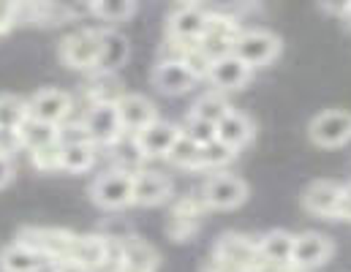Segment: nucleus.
Returning a JSON list of instances; mask_svg holds the SVG:
<instances>
[{
	"instance_id": "f257e3e1",
	"label": "nucleus",
	"mask_w": 351,
	"mask_h": 272,
	"mask_svg": "<svg viewBox=\"0 0 351 272\" xmlns=\"http://www.w3.org/2000/svg\"><path fill=\"white\" fill-rule=\"evenodd\" d=\"M77 232L60 229V226H22L16 232V243L27 245L33 254H38L47 264H60L71 259V245H74Z\"/></svg>"
},
{
	"instance_id": "f03ea898",
	"label": "nucleus",
	"mask_w": 351,
	"mask_h": 272,
	"mask_svg": "<svg viewBox=\"0 0 351 272\" xmlns=\"http://www.w3.org/2000/svg\"><path fill=\"white\" fill-rule=\"evenodd\" d=\"M199 196L204 201L207 210H218V212H229V210H237L248 201L251 196V185L245 177L223 169V172H210L202 188H199Z\"/></svg>"
},
{
	"instance_id": "7ed1b4c3",
	"label": "nucleus",
	"mask_w": 351,
	"mask_h": 272,
	"mask_svg": "<svg viewBox=\"0 0 351 272\" xmlns=\"http://www.w3.org/2000/svg\"><path fill=\"white\" fill-rule=\"evenodd\" d=\"M280 52H283V41L269 27H243V33L237 36V41L232 47V55L237 60H243L251 71L275 63L280 58Z\"/></svg>"
},
{
	"instance_id": "20e7f679",
	"label": "nucleus",
	"mask_w": 351,
	"mask_h": 272,
	"mask_svg": "<svg viewBox=\"0 0 351 272\" xmlns=\"http://www.w3.org/2000/svg\"><path fill=\"white\" fill-rule=\"evenodd\" d=\"M90 201L106 212H117V210H125L131 207V199H134V175L125 172V169H104L101 175H95L88 188Z\"/></svg>"
},
{
	"instance_id": "39448f33",
	"label": "nucleus",
	"mask_w": 351,
	"mask_h": 272,
	"mask_svg": "<svg viewBox=\"0 0 351 272\" xmlns=\"http://www.w3.org/2000/svg\"><path fill=\"white\" fill-rule=\"evenodd\" d=\"M308 139L316 147L335 150L351 142V112L349 109H322L308 123Z\"/></svg>"
},
{
	"instance_id": "423d86ee",
	"label": "nucleus",
	"mask_w": 351,
	"mask_h": 272,
	"mask_svg": "<svg viewBox=\"0 0 351 272\" xmlns=\"http://www.w3.org/2000/svg\"><path fill=\"white\" fill-rule=\"evenodd\" d=\"M207 207L202 201L199 193H185L172 201L169 207V218H167V237L172 243H191L199 229H202V218H204Z\"/></svg>"
},
{
	"instance_id": "0eeeda50",
	"label": "nucleus",
	"mask_w": 351,
	"mask_h": 272,
	"mask_svg": "<svg viewBox=\"0 0 351 272\" xmlns=\"http://www.w3.org/2000/svg\"><path fill=\"white\" fill-rule=\"evenodd\" d=\"M58 58L71 71L93 74L95 58H98V27H80V30L63 36L58 44Z\"/></svg>"
},
{
	"instance_id": "6e6552de",
	"label": "nucleus",
	"mask_w": 351,
	"mask_h": 272,
	"mask_svg": "<svg viewBox=\"0 0 351 272\" xmlns=\"http://www.w3.org/2000/svg\"><path fill=\"white\" fill-rule=\"evenodd\" d=\"M210 256L221 259V262H226V264H232V267H237L243 272L259 270V264H262L259 248H256V237L243 234V232H223L213 243Z\"/></svg>"
},
{
	"instance_id": "1a4fd4ad",
	"label": "nucleus",
	"mask_w": 351,
	"mask_h": 272,
	"mask_svg": "<svg viewBox=\"0 0 351 272\" xmlns=\"http://www.w3.org/2000/svg\"><path fill=\"white\" fill-rule=\"evenodd\" d=\"M243 33V25L234 14H226V11H210L207 14V25H204V33L199 38V47L215 60V58H223L232 52L237 36Z\"/></svg>"
},
{
	"instance_id": "9d476101",
	"label": "nucleus",
	"mask_w": 351,
	"mask_h": 272,
	"mask_svg": "<svg viewBox=\"0 0 351 272\" xmlns=\"http://www.w3.org/2000/svg\"><path fill=\"white\" fill-rule=\"evenodd\" d=\"M27 112L33 120L60 128L63 123H69V117L74 112V95L69 90H60V88H41L27 98Z\"/></svg>"
},
{
	"instance_id": "9b49d317",
	"label": "nucleus",
	"mask_w": 351,
	"mask_h": 272,
	"mask_svg": "<svg viewBox=\"0 0 351 272\" xmlns=\"http://www.w3.org/2000/svg\"><path fill=\"white\" fill-rule=\"evenodd\" d=\"M80 123L95 147H114L120 139H125L114 103H90Z\"/></svg>"
},
{
	"instance_id": "f8f14e48",
	"label": "nucleus",
	"mask_w": 351,
	"mask_h": 272,
	"mask_svg": "<svg viewBox=\"0 0 351 272\" xmlns=\"http://www.w3.org/2000/svg\"><path fill=\"white\" fill-rule=\"evenodd\" d=\"M335 256V240L322 232H300L294 234V251H291V270L311 272L327 264Z\"/></svg>"
},
{
	"instance_id": "ddd939ff",
	"label": "nucleus",
	"mask_w": 351,
	"mask_h": 272,
	"mask_svg": "<svg viewBox=\"0 0 351 272\" xmlns=\"http://www.w3.org/2000/svg\"><path fill=\"white\" fill-rule=\"evenodd\" d=\"M210 8L199 3H180L167 16V41L175 44H199Z\"/></svg>"
},
{
	"instance_id": "4468645a",
	"label": "nucleus",
	"mask_w": 351,
	"mask_h": 272,
	"mask_svg": "<svg viewBox=\"0 0 351 272\" xmlns=\"http://www.w3.org/2000/svg\"><path fill=\"white\" fill-rule=\"evenodd\" d=\"M131 58V44L117 27H98V58L95 71L101 77H114Z\"/></svg>"
},
{
	"instance_id": "2eb2a0df",
	"label": "nucleus",
	"mask_w": 351,
	"mask_h": 272,
	"mask_svg": "<svg viewBox=\"0 0 351 272\" xmlns=\"http://www.w3.org/2000/svg\"><path fill=\"white\" fill-rule=\"evenodd\" d=\"M114 106H117L120 128L125 136H136L139 131H145L150 123L158 120V106L142 92H123L114 101Z\"/></svg>"
},
{
	"instance_id": "dca6fc26",
	"label": "nucleus",
	"mask_w": 351,
	"mask_h": 272,
	"mask_svg": "<svg viewBox=\"0 0 351 272\" xmlns=\"http://www.w3.org/2000/svg\"><path fill=\"white\" fill-rule=\"evenodd\" d=\"M177 136H180V125L158 117L145 131H139L136 136H131V142H134L139 158L145 161V158H167V153L172 150Z\"/></svg>"
},
{
	"instance_id": "f3484780",
	"label": "nucleus",
	"mask_w": 351,
	"mask_h": 272,
	"mask_svg": "<svg viewBox=\"0 0 351 272\" xmlns=\"http://www.w3.org/2000/svg\"><path fill=\"white\" fill-rule=\"evenodd\" d=\"M175 193V182L169 175L156 172V169H136L134 172V199L131 204L136 207H158L167 204Z\"/></svg>"
},
{
	"instance_id": "a211bd4d",
	"label": "nucleus",
	"mask_w": 351,
	"mask_h": 272,
	"mask_svg": "<svg viewBox=\"0 0 351 272\" xmlns=\"http://www.w3.org/2000/svg\"><path fill=\"white\" fill-rule=\"evenodd\" d=\"M256 248H259V270L275 272L289 270L291 267V251H294V234L286 229H269L262 237H256Z\"/></svg>"
},
{
	"instance_id": "6ab92c4d",
	"label": "nucleus",
	"mask_w": 351,
	"mask_h": 272,
	"mask_svg": "<svg viewBox=\"0 0 351 272\" xmlns=\"http://www.w3.org/2000/svg\"><path fill=\"white\" fill-rule=\"evenodd\" d=\"M341 188L343 182L338 180H313L305 185L300 204L305 212L316 215V218H332L338 215V201H341Z\"/></svg>"
},
{
	"instance_id": "aec40b11",
	"label": "nucleus",
	"mask_w": 351,
	"mask_h": 272,
	"mask_svg": "<svg viewBox=\"0 0 351 272\" xmlns=\"http://www.w3.org/2000/svg\"><path fill=\"white\" fill-rule=\"evenodd\" d=\"M254 136H256V123L251 120V114H245L240 109H229L215 125V139L223 142L237 156H240V150H245L254 142Z\"/></svg>"
},
{
	"instance_id": "412c9836",
	"label": "nucleus",
	"mask_w": 351,
	"mask_h": 272,
	"mask_svg": "<svg viewBox=\"0 0 351 272\" xmlns=\"http://www.w3.org/2000/svg\"><path fill=\"white\" fill-rule=\"evenodd\" d=\"M251 79H254V71L243 60H237L232 52L223 58H215L207 74V82L213 85V90L223 92V95L232 90H243Z\"/></svg>"
},
{
	"instance_id": "4be33fe9",
	"label": "nucleus",
	"mask_w": 351,
	"mask_h": 272,
	"mask_svg": "<svg viewBox=\"0 0 351 272\" xmlns=\"http://www.w3.org/2000/svg\"><path fill=\"white\" fill-rule=\"evenodd\" d=\"M150 82H153L156 90H161L164 95H182V92H191L196 88V79L191 77V71L180 60H169V58H161L153 66Z\"/></svg>"
},
{
	"instance_id": "5701e85b",
	"label": "nucleus",
	"mask_w": 351,
	"mask_h": 272,
	"mask_svg": "<svg viewBox=\"0 0 351 272\" xmlns=\"http://www.w3.org/2000/svg\"><path fill=\"white\" fill-rule=\"evenodd\" d=\"M161 254L142 237L131 234L123 237V256H120V272H158Z\"/></svg>"
},
{
	"instance_id": "b1692460",
	"label": "nucleus",
	"mask_w": 351,
	"mask_h": 272,
	"mask_svg": "<svg viewBox=\"0 0 351 272\" xmlns=\"http://www.w3.org/2000/svg\"><path fill=\"white\" fill-rule=\"evenodd\" d=\"M109 259V234H77L74 245H71V259L88 270H98L104 267Z\"/></svg>"
},
{
	"instance_id": "393cba45",
	"label": "nucleus",
	"mask_w": 351,
	"mask_h": 272,
	"mask_svg": "<svg viewBox=\"0 0 351 272\" xmlns=\"http://www.w3.org/2000/svg\"><path fill=\"white\" fill-rule=\"evenodd\" d=\"M44 259L22 243H8L0 248V272H44Z\"/></svg>"
},
{
	"instance_id": "a878e982",
	"label": "nucleus",
	"mask_w": 351,
	"mask_h": 272,
	"mask_svg": "<svg viewBox=\"0 0 351 272\" xmlns=\"http://www.w3.org/2000/svg\"><path fill=\"white\" fill-rule=\"evenodd\" d=\"M98 161V147L93 142H71L60 145V172L85 175Z\"/></svg>"
},
{
	"instance_id": "bb28decb",
	"label": "nucleus",
	"mask_w": 351,
	"mask_h": 272,
	"mask_svg": "<svg viewBox=\"0 0 351 272\" xmlns=\"http://www.w3.org/2000/svg\"><path fill=\"white\" fill-rule=\"evenodd\" d=\"M88 14H93L106 27H114L120 22H128L136 14V3L134 0H101V3H90Z\"/></svg>"
},
{
	"instance_id": "cd10ccee",
	"label": "nucleus",
	"mask_w": 351,
	"mask_h": 272,
	"mask_svg": "<svg viewBox=\"0 0 351 272\" xmlns=\"http://www.w3.org/2000/svg\"><path fill=\"white\" fill-rule=\"evenodd\" d=\"M232 106H229V101H226V95L218 90H207L202 92L193 103H191V109H188V114L191 117H199V120H207V123H215L218 125V120L229 112Z\"/></svg>"
},
{
	"instance_id": "c85d7f7f",
	"label": "nucleus",
	"mask_w": 351,
	"mask_h": 272,
	"mask_svg": "<svg viewBox=\"0 0 351 272\" xmlns=\"http://www.w3.org/2000/svg\"><path fill=\"white\" fill-rule=\"evenodd\" d=\"M16 136H19L22 150L30 153V150H38V147H44V145L58 142V128H52V125H47V123H38V120L27 117V120L22 123V128L16 131Z\"/></svg>"
},
{
	"instance_id": "c756f323",
	"label": "nucleus",
	"mask_w": 351,
	"mask_h": 272,
	"mask_svg": "<svg viewBox=\"0 0 351 272\" xmlns=\"http://www.w3.org/2000/svg\"><path fill=\"white\" fill-rule=\"evenodd\" d=\"M199 156H202V145H196L191 136H185L180 131L175 139L172 150L167 153V161L177 169H188V172H199Z\"/></svg>"
},
{
	"instance_id": "7c9ffc66",
	"label": "nucleus",
	"mask_w": 351,
	"mask_h": 272,
	"mask_svg": "<svg viewBox=\"0 0 351 272\" xmlns=\"http://www.w3.org/2000/svg\"><path fill=\"white\" fill-rule=\"evenodd\" d=\"M27 117H30V112H27V98L8 95V92L0 95V131L16 134Z\"/></svg>"
},
{
	"instance_id": "2f4dec72",
	"label": "nucleus",
	"mask_w": 351,
	"mask_h": 272,
	"mask_svg": "<svg viewBox=\"0 0 351 272\" xmlns=\"http://www.w3.org/2000/svg\"><path fill=\"white\" fill-rule=\"evenodd\" d=\"M237 158L234 150H229L223 142L213 139L207 145H202V156H199V172H223L232 161Z\"/></svg>"
},
{
	"instance_id": "473e14b6",
	"label": "nucleus",
	"mask_w": 351,
	"mask_h": 272,
	"mask_svg": "<svg viewBox=\"0 0 351 272\" xmlns=\"http://www.w3.org/2000/svg\"><path fill=\"white\" fill-rule=\"evenodd\" d=\"M30 164L41 175L60 172V142H52V145H44L38 150H30Z\"/></svg>"
},
{
	"instance_id": "72a5a7b5",
	"label": "nucleus",
	"mask_w": 351,
	"mask_h": 272,
	"mask_svg": "<svg viewBox=\"0 0 351 272\" xmlns=\"http://www.w3.org/2000/svg\"><path fill=\"white\" fill-rule=\"evenodd\" d=\"M180 131L185 136H191L196 145H207L215 139V123H207V120H199V117H191L185 114V123L180 125Z\"/></svg>"
},
{
	"instance_id": "f704fd0d",
	"label": "nucleus",
	"mask_w": 351,
	"mask_h": 272,
	"mask_svg": "<svg viewBox=\"0 0 351 272\" xmlns=\"http://www.w3.org/2000/svg\"><path fill=\"white\" fill-rule=\"evenodd\" d=\"M16 25V3H0V36H5Z\"/></svg>"
},
{
	"instance_id": "c9c22d12",
	"label": "nucleus",
	"mask_w": 351,
	"mask_h": 272,
	"mask_svg": "<svg viewBox=\"0 0 351 272\" xmlns=\"http://www.w3.org/2000/svg\"><path fill=\"white\" fill-rule=\"evenodd\" d=\"M335 221H349L351 223V182H343V188H341V201H338Z\"/></svg>"
},
{
	"instance_id": "e433bc0d",
	"label": "nucleus",
	"mask_w": 351,
	"mask_h": 272,
	"mask_svg": "<svg viewBox=\"0 0 351 272\" xmlns=\"http://www.w3.org/2000/svg\"><path fill=\"white\" fill-rule=\"evenodd\" d=\"M14 175H16L14 158H5V156H0V190H3L8 182L14 180Z\"/></svg>"
},
{
	"instance_id": "4c0bfd02",
	"label": "nucleus",
	"mask_w": 351,
	"mask_h": 272,
	"mask_svg": "<svg viewBox=\"0 0 351 272\" xmlns=\"http://www.w3.org/2000/svg\"><path fill=\"white\" fill-rule=\"evenodd\" d=\"M202 272H243L237 270V267H232V264H226V262H221V259H204V264H202Z\"/></svg>"
},
{
	"instance_id": "58836bf2",
	"label": "nucleus",
	"mask_w": 351,
	"mask_h": 272,
	"mask_svg": "<svg viewBox=\"0 0 351 272\" xmlns=\"http://www.w3.org/2000/svg\"><path fill=\"white\" fill-rule=\"evenodd\" d=\"M52 272H93L88 267H82V264H77V262H60V264H55Z\"/></svg>"
},
{
	"instance_id": "ea45409f",
	"label": "nucleus",
	"mask_w": 351,
	"mask_h": 272,
	"mask_svg": "<svg viewBox=\"0 0 351 272\" xmlns=\"http://www.w3.org/2000/svg\"><path fill=\"white\" fill-rule=\"evenodd\" d=\"M341 19H343V22H346V25L351 27V3H346V5H343V14H341Z\"/></svg>"
},
{
	"instance_id": "a19ab883",
	"label": "nucleus",
	"mask_w": 351,
	"mask_h": 272,
	"mask_svg": "<svg viewBox=\"0 0 351 272\" xmlns=\"http://www.w3.org/2000/svg\"><path fill=\"white\" fill-rule=\"evenodd\" d=\"M254 272H262V270H254Z\"/></svg>"
}]
</instances>
